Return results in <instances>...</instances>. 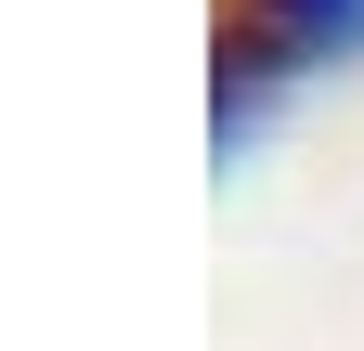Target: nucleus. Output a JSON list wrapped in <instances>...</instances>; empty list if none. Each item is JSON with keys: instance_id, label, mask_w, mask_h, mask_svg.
<instances>
[{"instance_id": "obj_1", "label": "nucleus", "mask_w": 364, "mask_h": 351, "mask_svg": "<svg viewBox=\"0 0 364 351\" xmlns=\"http://www.w3.org/2000/svg\"><path fill=\"white\" fill-rule=\"evenodd\" d=\"M351 39H364V0H235V26H221V130H247L287 65H326Z\"/></svg>"}]
</instances>
